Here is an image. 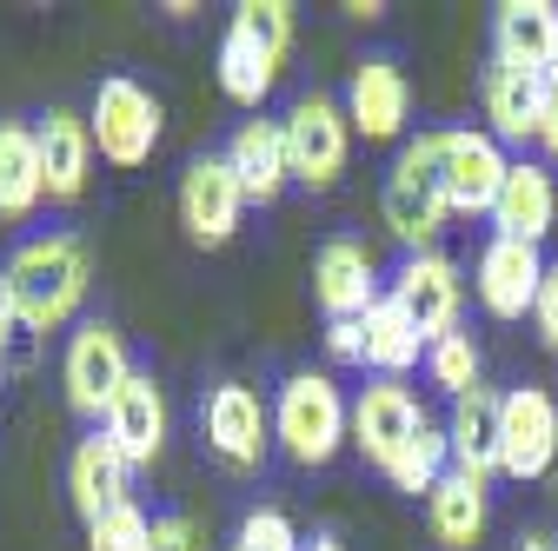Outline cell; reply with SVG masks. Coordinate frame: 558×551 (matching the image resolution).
Segmentation results:
<instances>
[{"label": "cell", "instance_id": "cell-21", "mask_svg": "<svg viewBox=\"0 0 558 551\" xmlns=\"http://www.w3.org/2000/svg\"><path fill=\"white\" fill-rule=\"evenodd\" d=\"M405 113H412L405 74L392 60H366L353 74V87H345V120H353V133H366V140H399Z\"/></svg>", "mask_w": 558, "mask_h": 551}, {"label": "cell", "instance_id": "cell-23", "mask_svg": "<svg viewBox=\"0 0 558 551\" xmlns=\"http://www.w3.org/2000/svg\"><path fill=\"white\" fill-rule=\"evenodd\" d=\"M227 167L240 173V186H246V199H279L287 193V133H279V120H246L240 133H233V147H227Z\"/></svg>", "mask_w": 558, "mask_h": 551}, {"label": "cell", "instance_id": "cell-22", "mask_svg": "<svg viewBox=\"0 0 558 551\" xmlns=\"http://www.w3.org/2000/svg\"><path fill=\"white\" fill-rule=\"evenodd\" d=\"M551 220H558V186H551V173L538 160H512V173H506V186L493 199L499 240H532L538 246L551 233Z\"/></svg>", "mask_w": 558, "mask_h": 551}, {"label": "cell", "instance_id": "cell-24", "mask_svg": "<svg viewBox=\"0 0 558 551\" xmlns=\"http://www.w3.org/2000/svg\"><path fill=\"white\" fill-rule=\"evenodd\" d=\"M40 199H47L40 133L21 120H0V220H27Z\"/></svg>", "mask_w": 558, "mask_h": 551}, {"label": "cell", "instance_id": "cell-40", "mask_svg": "<svg viewBox=\"0 0 558 551\" xmlns=\"http://www.w3.org/2000/svg\"><path fill=\"white\" fill-rule=\"evenodd\" d=\"M233 551H240V544H233Z\"/></svg>", "mask_w": 558, "mask_h": 551}, {"label": "cell", "instance_id": "cell-16", "mask_svg": "<svg viewBox=\"0 0 558 551\" xmlns=\"http://www.w3.org/2000/svg\"><path fill=\"white\" fill-rule=\"evenodd\" d=\"M493 40H499V60L519 66V74H532V81L558 74V8L551 0H506L493 14Z\"/></svg>", "mask_w": 558, "mask_h": 551}, {"label": "cell", "instance_id": "cell-20", "mask_svg": "<svg viewBox=\"0 0 558 551\" xmlns=\"http://www.w3.org/2000/svg\"><path fill=\"white\" fill-rule=\"evenodd\" d=\"M499 412H506V392H493V385H472L465 399H452V426H446L452 472L478 478V486L499 472Z\"/></svg>", "mask_w": 558, "mask_h": 551}, {"label": "cell", "instance_id": "cell-4", "mask_svg": "<svg viewBox=\"0 0 558 551\" xmlns=\"http://www.w3.org/2000/svg\"><path fill=\"white\" fill-rule=\"evenodd\" d=\"M379 206H386V226L405 240V253H433V240H439L446 220H452L446 186H439V133H418V140L399 147Z\"/></svg>", "mask_w": 558, "mask_h": 551}, {"label": "cell", "instance_id": "cell-39", "mask_svg": "<svg viewBox=\"0 0 558 551\" xmlns=\"http://www.w3.org/2000/svg\"><path fill=\"white\" fill-rule=\"evenodd\" d=\"M0 385H8V359H0Z\"/></svg>", "mask_w": 558, "mask_h": 551}, {"label": "cell", "instance_id": "cell-11", "mask_svg": "<svg viewBox=\"0 0 558 551\" xmlns=\"http://www.w3.org/2000/svg\"><path fill=\"white\" fill-rule=\"evenodd\" d=\"M392 299L412 313V326L426 332V346L446 332H459V306H465V280L446 253H405L392 272Z\"/></svg>", "mask_w": 558, "mask_h": 551}, {"label": "cell", "instance_id": "cell-25", "mask_svg": "<svg viewBox=\"0 0 558 551\" xmlns=\"http://www.w3.org/2000/svg\"><path fill=\"white\" fill-rule=\"evenodd\" d=\"M426 525H433V538L446 551H472L485 538V486L465 478V472H446L433 486V499H426Z\"/></svg>", "mask_w": 558, "mask_h": 551}, {"label": "cell", "instance_id": "cell-36", "mask_svg": "<svg viewBox=\"0 0 558 551\" xmlns=\"http://www.w3.org/2000/svg\"><path fill=\"white\" fill-rule=\"evenodd\" d=\"M14 332H21V313H14V293H8V272H0V359H8Z\"/></svg>", "mask_w": 558, "mask_h": 551}, {"label": "cell", "instance_id": "cell-27", "mask_svg": "<svg viewBox=\"0 0 558 551\" xmlns=\"http://www.w3.org/2000/svg\"><path fill=\"white\" fill-rule=\"evenodd\" d=\"M418 353H426V332H418L412 313L386 293V299L366 313V366L386 372V379H399L405 366H418Z\"/></svg>", "mask_w": 558, "mask_h": 551}, {"label": "cell", "instance_id": "cell-28", "mask_svg": "<svg viewBox=\"0 0 558 551\" xmlns=\"http://www.w3.org/2000/svg\"><path fill=\"white\" fill-rule=\"evenodd\" d=\"M452 472V439L439 432V426H418L405 445H399V458L386 465V478H392V492H426L433 499V486H439V478Z\"/></svg>", "mask_w": 558, "mask_h": 551}, {"label": "cell", "instance_id": "cell-6", "mask_svg": "<svg viewBox=\"0 0 558 551\" xmlns=\"http://www.w3.org/2000/svg\"><path fill=\"white\" fill-rule=\"evenodd\" d=\"M60 379H66V405H74L81 419H107L113 399H120L126 379H133V366H126V339H120L107 319H87L74 339H66V366H60Z\"/></svg>", "mask_w": 558, "mask_h": 551}, {"label": "cell", "instance_id": "cell-38", "mask_svg": "<svg viewBox=\"0 0 558 551\" xmlns=\"http://www.w3.org/2000/svg\"><path fill=\"white\" fill-rule=\"evenodd\" d=\"M519 551H558L551 538H519Z\"/></svg>", "mask_w": 558, "mask_h": 551}, {"label": "cell", "instance_id": "cell-35", "mask_svg": "<svg viewBox=\"0 0 558 551\" xmlns=\"http://www.w3.org/2000/svg\"><path fill=\"white\" fill-rule=\"evenodd\" d=\"M538 147L558 154V74L538 81Z\"/></svg>", "mask_w": 558, "mask_h": 551}, {"label": "cell", "instance_id": "cell-37", "mask_svg": "<svg viewBox=\"0 0 558 551\" xmlns=\"http://www.w3.org/2000/svg\"><path fill=\"white\" fill-rule=\"evenodd\" d=\"M306 551H345V544H339L332 531H313V538H306Z\"/></svg>", "mask_w": 558, "mask_h": 551}, {"label": "cell", "instance_id": "cell-1", "mask_svg": "<svg viewBox=\"0 0 558 551\" xmlns=\"http://www.w3.org/2000/svg\"><path fill=\"white\" fill-rule=\"evenodd\" d=\"M0 272H8L21 332H60L87 299V253L74 233H40V240L14 246V259Z\"/></svg>", "mask_w": 558, "mask_h": 551}, {"label": "cell", "instance_id": "cell-18", "mask_svg": "<svg viewBox=\"0 0 558 551\" xmlns=\"http://www.w3.org/2000/svg\"><path fill=\"white\" fill-rule=\"evenodd\" d=\"M100 432L120 445L126 465H154V458L167 452V399H160V385H154L147 372H133L126 392L113 399V412L100 419Z\"/></svg>", "mask_w": 558, "mask_h": 551}, {"label": "cell", "instance_id": "cell-29", "mask_svg": "<svg viewBox=\"0 0 558 551\" xmlns=\"http://www.w3.org/2000/svg\"><path fill=\"white\" fill-rule=\"evenodd\" d=\"M426 372H433L439 392L465 399V392L478 385V346H472V332H446V339H433V346H426Z\"/></svg>", "mask_w": 558, "mask_h": 551}, {"label": "cell", "instance_id": "cell-17", "mask_svg": "<svg viewBox=\"0 0 558 551\" xmlns=\"http://www.w3.org/2000/svg\"><path fill=\"white\" fill-rule=\"evenodd\" d=\"M66 492H74V512H81L87 525L107 518L113 505H126L133 465L120 458V445H113L107 432H87V439L74 445V458H66Z\"/></svg>", "mask_w": 558, "mask_h": 551}, {"label": "cell", "instance_id": "cell-10", "mask_svg": "<svg viewBox=\"0 0 558 551\" xmlns=\"http://www.w3.org/2000/svg\"><path fill=\"white\" fill-rule=\"evenodd\" d=\"M240 213H246V186L227 167V154L220 160L206 154L180 173V226H186L193 246H227L240 233Z\"/></svg>", "mask_w": 558, "mask_h": 551}, {"label": "cell", "instance_id": "cell-32", "mask_svg": "<svg viewBox=\"0 0 558 551\" xmlns=\"http://www.w3.org/2000/svg\"><path fill=\"white\" fill-rule=\"evenodd\" d=\"M326 353L339 366H366V319H332L326 326Z\"/></svg>", "mask_w": 558, "mask_h": 551}, {"label": "cell", "instance_id": "cell-19", "mask_svg": "<svg viewBox=\"0 0 558 551\" xmlns=\"http://www.w3.org/2000/svg\"><path fill=\"white\" fill-rule=\"evenodd\" d=\"M40 173H47V199H60V206H74L81 193H87V180H94V133H87V120L81 113H66V107H53L40 126Z\"/></svg>", "mask_w": 558, "mask_h": 551}, {"label": "cell", "instance_id": "cell-2", "mask_svg": "<svg viewBox=\"0 0 558 551\" xmlns=\"http://www.w3.org/2000/svg\"><path fill=\"white\" fill-rule=\"evenodd\" d=\"M287 47H293V8L287 0H240L233 27L220 40V94L233 107H259L279 81Z\"/></svg>", "mask_w": 558, "mask_h": 551}, {"label": "cell", "instance_id": "cell-14", "mask_svg": "<svg viewBox=\"0 0 558 551\" xmlns=\"http://www.w3.org/2000/svg\"><path fill=\"white\" fill-rule=\"evenodd\" d=\"M266 439H272V412L259 405L253 385H220L206 399V445H214L233 472H253L266 458Z\"/></svg>", "mask_w": 558, "mask_h": 551}, {"label": "cell", "instance_id": "cell-26", "mask_svg": "<svg viewBox=\"0 0 558 551\" xmlns=\"http://www.w3.org/2000/svg\"><path fill=\"white\" fill-rule=\"evenodd\" d=\"M485 120H493V140H538V81L519 66L493 60L485 66Z\"/></svg>", "mask_w": 558, "mask_h": 551}, {"label": "cell", "instance_id": "cell-30", "mask_svg": "<svg viewBox=\"0 0 558 551\" xmlns=\"http://www.w3.org/2000/svg\"><path fill=\"white\" fill-rule=\"evenodd\" d=\"M147 544H154V518L140 512L133 499L87 525V551H147Z\"/></svg>", "mask_w": 558, "mask_h": 551}, {"label": "cell", "instance_id": "cell-13", "mask_svg": "<svg viewBox=\"0 0 558 551\" xmlns=\"http://www.w3.org/2000/svg\"><path fill=\"white\" fill-rule=\"evenodd\" d=\"M426 426V412H418V399L399 385V379H379V385H366L360 399H353V445H360V458L366 465H392L399 458V445Z\"/></svg>", "mask_w": 558, "mask_h": 551}, {"label": "cell", "instance_id": "cell-9", "mask_svg": "<svg viewBox=\"0 0 558 551\" xmlns=\"http://www.w3.org/2000/svg\"><path fill=\"white\" fill-rule=\"evenodd\" d=\"M558 465V399L545 385H519L506 392L499 412V472L506 478H545Z\"/></svg>", "mask_w": 558, "mask_h": 551}, {"label": "cell", "instance_id": "cell-3", "mask_svg": "<svg viewBox=\"0 0 558 551\" xmlns=\"http://www.w3.org/2000/svg\"><path fill=\"white\" fill-rule=\"evenodd\" d=\"M272 439L293 465H332L339 445H353V405L326 372H293L272 399Z\"/></svg>", "mask_w": 558, "mask_h": 551}, {"label": "cell", "instance_id": "cell-7", "mask_svg": "<svg viewBox=\"0 0 558 551\" xmlns=\"http://www.w3.org/2000/svg\"><path fill=\"white\" fill-rule=\"evenodd\" d=\"M279 133H287V173L300 186H332L345 173V147H353V120H345V107H332L326 94H306L293 100V113L279 120Z\"/></svg>", "mask_w": 558, "mask_h": 551}, {"label": "cell", "instance_id": "cell-8", "mask_svg": "<svg viewBox=\"0 0 558 551\" xmlns=\"http://www.w3.org/2000/svg\"><path fill=\"white\" fill-rule=\"evenodd\" d=\"M506 173H512V160H506V147L493 133H478V126L439 133V186H446L452 213H493Z\"/></svg>", "mask_w": 558, "mask_h": 551}, {"label": "cell", "instance_id": "cell-5", "mask_svg": "<svg viewBox=\"0 0 558 551\" xmlns=\"http://www.w3.org/2000/svg\"><path fill=\"white\" fill-rule=\"evenodd\" d=\"M87 133H94V154L100 160H113V167H147L154 147H160V100L140 87V81L113 74V81L94 87Z\"/></svg>", "mask_w": 558, "mask_h": 551}, {"label": "cell", "instance_id": "cell-12", "mask_svg": "<svg viewBox=\"0 0 558 551\" xmlns=\"http://www.w3.org/2000/svg\"><path fill=\"white\" fill-rule=\"evenodd\" d=\"M545 253L532 246V240H485V253H478V306L493 313V319H525L532 313V299H538V280H545Z\"/></svg>", "mask_w": 558, "mask_h": 551}, {"label": "cell", "instance_id": "cell-33", "mask_svg": "<svg viewBox=\"0 0 558 551\" xmlns=\"http://www.w3.org/2000/svg\"><path fill=\"white\" fill-rule=\"evenodd\" d=\"M532 326H538V339L558 353V259L545 266V280H538V299H532Z\"/></svg>", "mask_w": 558, "mask_h": 551}, {"label": "cell", "instance_id": "cell-34", "mask_svg": "<svg viewBox=\"0 0 558 551\" xmlns=\"http://www.w3.org/2000/svg\"><path fill=\"white\" fill-rule=\"evenodd\" d=\"M147 551H206V544H199V525L193 518L167 512V518H154V544Z\"/></svg>", "mask_w": 558, "mask_h": 551}, {"label": "cell", "instance_id": "cell-15", "mask_svg": "<svg viewBox=\"0 0 558 551\" xmlns=\"http://www.w3.org/2000/svg\"><path fill=\"white\" fill-rule=\"evenodd\" d=\"M313 299L332 319H366L386 299L379 293V272H373V253L360 240H326L319 259H313Z\"/></svg>", "mask_w": 558, "mask_h": 551}, {"label": "cell", "instance_id": "cell-31", "mask_svg": "<svg viewBox=\"0 0 558 551\" xmlns=\"http://www.w3.org/2000/svg\"><path fill=\"white\" fill-rule=\"evenodd\" d=\"M240 551H306L287 512H246L240 518Z\"/></svg>", "mask_w": 558, "mask_h": 551}]
</instances>
